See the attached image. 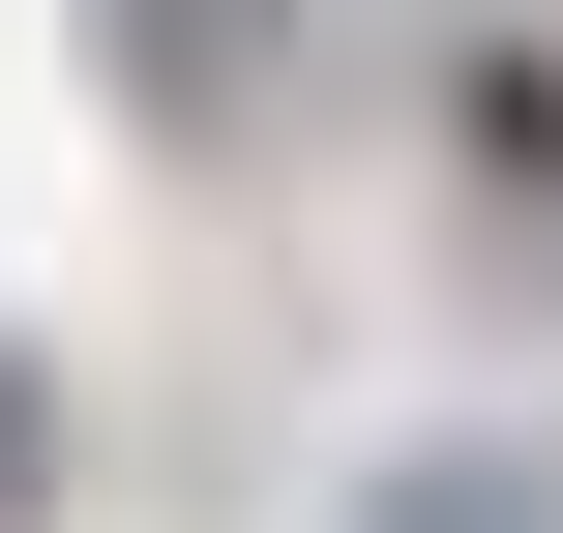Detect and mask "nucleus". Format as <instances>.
<instances>
[{"mask_svg":"<svg viewBox=\"0 0 563 533\" xmlns=\"http://www.w3.org/2000/svg\"><path fill=\"white\" fill-rule=\"evenodd\" d=\"M386 533H505V504H475V475H416V504H386Z\"/></svg>","mask_w":563,"mask_h":533,"instance_id":"obj_1","label":"nucleus"},{"mask_svg":"<svg viewBox=\"0 0 563 533\" xmlns=\"http://www.w3.org/2000/svg\"><path fill=\"white\" fill-rule=\"evenodd\" d=\"M0 504H30V356H0Z\"/></svg>","mask_w":563,"mask_h":533,"instance_id":"obj_2","label":"nucleus"}]
</instances>
